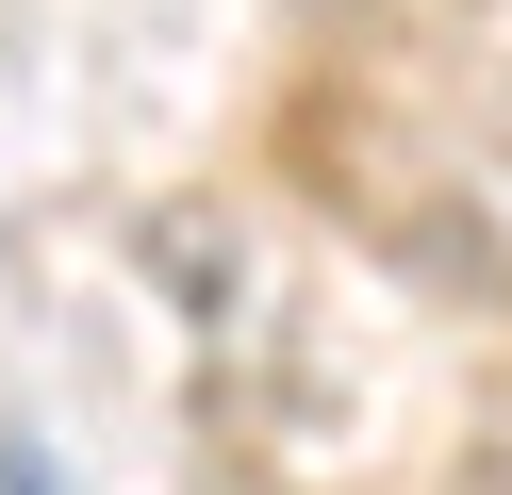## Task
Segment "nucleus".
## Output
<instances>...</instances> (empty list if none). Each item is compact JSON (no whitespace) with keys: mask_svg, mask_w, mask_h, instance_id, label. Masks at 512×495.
Segmentation results:
<instances>
[{"mask_svg":"<svg viewBox=\"0 0 512 495\" xmlns=\"http://www.w3.org/2000/svg\"><path fill=\"white\" fill-rule=\"evenodd\" d=\"M413 248H430V281L512 297V149H463V165H446L430 215H413Z\"/></svg>","mask_w":512,"mask_h":495,"instance_id":"obj_1","label":"nucleus"},{"mask_svg":"<svg viewBox=\"0 0 512 495\" xmlns=\"http://www.w3.org/2000/svg\"><path fill=\"white\" fill-rule=\"evenodd\" d=\"M496 495H512V479H496Z\"/></svg>","mask_w":512,"mask_h":495,"instance_id":"obj_2","label":"nucleus"}]
</instances>
